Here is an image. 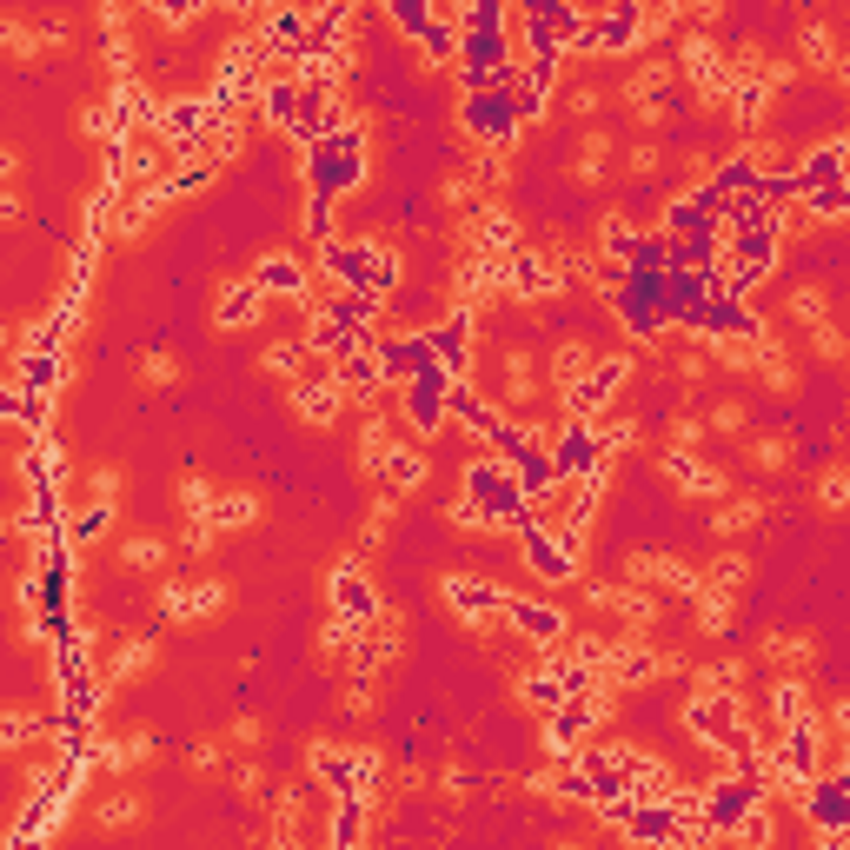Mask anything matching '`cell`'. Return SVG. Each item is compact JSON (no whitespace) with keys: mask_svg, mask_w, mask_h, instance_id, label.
I'll use <instances>...</instances> for the list:
<instances>
[{"mask_svg":"<svg viewBox=\"0 0 850 850\" xmlns=\"http://www.w3.org/2000/svg\"><path fill=\"white\" fill-rule=\"evenodd\" d=\"M665 472L684 485V492H698V499H731V472L711 465V459H698V452H678V445H671Z\"/></svg>","mask_w":850,"mask_h":850,"instance_id":"6da1fadb","label":"cell"},{"mask_svg":"<svg viewBox=\"0 0 850 850\" xmlns=\"http://www.w3.org/2000/svg\"><path fill=\"white\" fill-rule=\"evenodd\" d=\"M764 518H771V499H764V492H738V499L718 505L711 532H718V538H738V532H751V525H764Z\"/></svg>","mask_w":850,"mask_h":850,"instance_id":"7a4b0ae2","label":"cell"},{"mask_svg":"<svg viewBox=\"0 0 850 850\" xmlns=\"http://www.w3.org/2000/svg\"><path fill=\"white\" fill-rule=\"evenodd\" d=\"M339 399H346V386L339 379H293V406H299V419H319V432H326V419L339 412Z\"/></svg>","mask_w":850,"mask_h":850,"instance_id":"3957f363","label":"cell"},{"mask_svg":"<svg viewBox=\"0 0 850 850\" xmlns=\"http://www.w3.org/2000/svg\"><path fill=\"white\" fill-rule=\"evenodd\" d=\"M512 625L532 638V645H558L565 638V611H552V605H512Z\"/></svg>","mask_w":850,"mask_h":850,"instance_id":"277c9868","label":"cell"},{"mask_svg":"<svg viewBox=\"0 0 850 850\" xmlns=\"http://www.w3.org/2000/svg\"><path fill=\"white\" fill-rule=\"evenodd\" d=\"M505 399H512V406H532L538 399V366H532V352H505Z\"/></svg>","mask_w":850,"mask_h":850,"instance_id":"5b68a950","label":"cell"},{"mask_svg":"<svg viewBox=\"0 0 850 850\" xmlns=\"http://www.w3.org/2000/svg\"><path fill=\"white\" fill-rule=\"evenodd\" d=\"M784 313H791L797 326H817V319H831V293H824L817 279H804V286H791V293H784Z\"/></svg>","mask_w":850,"mask_h":850,"instance_id":"8992f818","label":"cell"},{"mask_svg":"<svg viewBox=\"0 0 850 850\" xmlns=\"http://www.w3.org/2000/svg\"><path fill=\"white\" fill-rule=\"evenodd\" d=\"M671 74H678V67H671V60H645V67H638V74L625 80V107H638V100H665Z\"/></svg>","mask_w":850,"mask_h":850,"instance_id":"52a82bcc","label":"cell"},{"mask_svg":"<svg viewBox=\"0 0 850 850\" xmlns=\"http://www.w3.org/2000/svg\"><path fill=\"white\" fill-rule=\"evenodd\" d=\"M678 67H684V74L718 80V40L704 34V27H698V34H684V40H678Z\"/></svg>","mask_w":850,"mask_h":850,"instance_id":"ba28073f","label":"cell"},{"mask_svg":"<svg viewBox=\"0 0 850 850\" xmlns=\"http://www.w3.org/2000/svg\"><path fill=\"white\" fill-rule=\"evenodd\" d=\"M758 372H764V386L784 399V392H797V366L784 359V346L777 339H758Z\"/></svg>","mask_w":850,"mask_h":850,"instance_id":"9c48e42d","label":"cell"},{"mask_svg":"<svg viewBox=\"0 0 850 850\" xmlns=\"http://www.w3.org/2000/svg\"><path fill=\"white\" fill-rule=\"evenodd\" d=\"M771 704H777V724H804V718H811V684H804V678H777L771 684Z\"/></svg>","mask_w":850,"mask_h":850,"instance_id":"30bf717a","label":"cell"},{"mask_svg":"<svg viewBox=\"0 0 850 850\" xmlns=\"http://www.w3.org/2000/svg\"><path fill=\"white\" fill-rule=\"evenodd\" d=\"M120 565H127V572H160V565H167V538H153V532L127 538V545H120Z\"/></svg>","mask_w":850,"mask_h":850,"instance_id":"8fae6325","label":"cell"},{"mask_svg":"<svg viewBox=\"0 0 850 850\" xmlns=\"http://www.w3.org/2000/svg\"><path fill=\"white\" fill-rule=\"evenodd\" d=\"M764 658H771V665H811L817 645L804 631H771V638H764Z\"/></svg>","mask_w":850,"mask_h":850,"instance_id":"7c38bea8","label":"cell"},{"mask_svg":"<svg viewBox=\"0 0 850 850\" xmlns=\"http://www.w3.org/2000/svg\"><path fill=\"white\" fill-rule=\"evenodd\" d=\"M797 60H804V67H824V74H831V60H837V34L824 27V20H811V27H804V40H797Z\"/></svg>","mask_w":850,"mask_h":850,"instance_id":"4fadbf2b","label":"cell"},{"mask_svg":"<svg viewBox=\"0 0 850 850\" xmlns=\"http://www.w3.org/2000/svg\"><path fill=\"white\" fill-rule=\"evenodd\" d=\"M585 372H592V346H585V339H565V346L552 352V379L558 386H578Z\"/></svg>","mask_w":850,"mask_h":850,"instance_id":"5bb4252c","label":"cell"},{"mask_svg":"<svg viewBox=\"0 0 850 850\" xmlns=\"http://www.w3.org/2000/svg\"><path fill=\"white\" fill-rule=\"evenodd\" d=\"M605 153H611V133H605V127H585V133H578V153H572V160H578V180H598V173H605Z\"/></svg>","mask_w":850,"mask_h":850,"instance_id":"9a60e30c","label":"cell"},{"mask_svg":"<svg viewBox=\"0 0 850 850\" xmlns=\"http://www.w3.org/2000/svg\"><path fill=\"white\" fill-rule=\"evenodd\" d=\"M817 505H824V512H844V505H850V459L817 472Z\"/></svg>","mask_w":850,"mask_h":850,"instance_id":"2e32d148","label":"cell"},{"mask_svg":"<svg viewBox=\"0 0 850 850\" xmlns=\"http://www.w3.org/2000/svg\"><path fill=\"white\" fill-rule=\"evenodd\" d=\"M731 598H738V592H724V585H704V592H698V625L711 631V638L731 625Z\"/></svg>","mask_w":850,"mask_h":850,"instance_id":"e0dca14e","label":"cell"},{"mask_svg":"<svg viewBox=\"0 0 850 850\" xmlns=\"http://www.w3.org/2000/svg\"><path fill=\"white\" fill-rule=\"evenodd\" d=\"M140 817H147V797L140 791H120L107 804H93V824H140Z\"/></svg>","mask_w":850,"mask_h":850,"instance_id":"ac0fdd59","label":"cell"},{"mask_svg":"<svg viewBox=\"0 0 850 850\" xmlns=\"http://www.w3.org/2000/svg\"><path fill=\"white\" fill-rule=\"evenodd\" d=\"M259 293H266V286H233V293H226V306H220V326H253V313H259Z\"/></svg>","mask_w":850,"mask_h":850,"instance_id":"d6986e66","label":"cell"},{"mask_svg":"<svg viewBox=\"0 0 850 850\" xmlns=\"http://www.w3.org/2000/svg\"><path fill=\"white\" fill-rule=\"evenodd\" d=\"M811 352H817V359H831V366H844V359H850L844 326H837V319H817V326H811Z\"/></svg>","mask_w":850,"mask_h":850,"instance_id":"ffe728a7","label":"cell"},{"mask_svg":"<svg viewBox=\"0 0 850 850\" xmlns=\"http://www.w3.org/2000/svg\"><path fill=\"white\" fill-rule=\"evenodd\" d=\"M0 40L14 47V60H40V47H47V27H27V20H7V27H0Z\"/></svg>","mask_w":850,"mask_h":850,"instance_id":"44dd1931","label":"cell"},{"mask_svg":"<svg viewBox=\"0 0 850 850\" xmlns=\"http://www.w3.org/2000/svg\"><path fill=\"white\" fill-rule=\"evenodd\" d=\"M625 173L631 180H658V173H665V147H658V140H638V147L625 153Z\"/></svg>","mask_w":850,"mask_h":850,"instance_id":"7402d4cb","label":"cell"},{"mask_svg":"<svg viewBox=\"0 0 850 850\" xmlns=\"http://www.w3.org/2000/svg\"><path fill=\"white\" fill-rule=\"evenodd\" d=\"M299 359H306V346H266V352H259V372H273V379H286V386H293V379H299Z\"/></svg>","mask_w":850,"mask_h":850,"instance_id":"603a6c76","label":"cell"},{"mask_svg":"<svg viewBox=\"0 0 850 850\" xmlns=\"http://www.w3.org/2000/svg\"><path fill=\"white\" fill-rule=\"evenodd\" d=\"M777 167H784V147H777L771 133H758V140L744 147V173H758L764 180V173H777Z\"/></svg>","mask_w":850,"mask_h":850,"instance_id":"cb8c5ba5","label":"cell"},{"mask_svg":"<svg viewBox=\"0 0 850 850\" xmlns=\"http://www.w3.org/2000/svg\"><path fill=\"white\" fill-rule=\"evenodd\" d=\"M711 585H724V592H744V585H751V558H744V552H724L718 565H711Z\"/></svg>","mask_w":850,"mask_h":850,"instance_id":"d4e9b609","label":"cell"},{"mask_svg":"<svg viewBox=\"0 0 850 850\" xmlns=\"http://www.w3.org/2000/svg\"><path fill=\"white\" fill-rule=\"evenodd\" d=\"M711 432H724V439H744V425H751V412H744V399H724V406H711Z\"/></svg>","mask_w":850,"mask_h":850,"instance_id":"484cf974","label":"cell"},{"mask_svg":"<svg viewBox=\"0 0 850 850\" xmlns=\"http://www.w3.org/2000/svg\"><path fill=\"white\" fill-rule=\"evenodd\" d=\"M791 452H797V445L771 432V439H758V445H751V465H758V472H784V465H791Z\"/></svg>","mask_w":850,"mask_h":850,"instance_id":"4316f807","label":"cell"},{"mask_svg":"<svg viewBox=\"0 0 850 850\" xmlns=\"http://www.w3.org/2000/svg\"><path fill=\"white\" fill-rule=\"evenodd\" d=\"M140 379H147V386H180V359H173V352H147V359H140Z\"/></svg>","mask_w":850,"mask_h":850,"instance_id":"83f0119b","label":"cell"},{"mask_svg":"<svg viewBox=\"0 0 850 850\" xmlns=\"http://www.w3.org/2000/svg\"><path fill=\"white\" fill-rule=\"evenodd\" d=\"M259 286H286V293H299V259L273 253L266 266H259Z\"/></svg>","mask_w":850,"mask_h":850,"instance_id":"f1b7e54d","label":"cell"},{"mask_svg":"<svg viewBox=\"0 0 850 850\" xmlns=\"http://www.w3.org/2000/svg\"><path fill=\"white\" fill-rule=\"evenodd\" d=\"M684 379V386H704L711 379V346H691V352H678V366H671Z\"/></svg>","mask_w":850,"mask_h":850,"instance_id":"f546056e","label":"cell"},{"mask_svg":"<svg viewBox=\"0 0 850 850\" xmlns=\"http://www.w3.org/2000/svg\"><path fill=\"white\" fill-rule=\"evenodd\" d=\"M439 200H445V206H472V200H479V173H445Z\"/></svg>","mask_w":850,"mask_h":850,"instance_id":"4dcf8cb0","label":"cell"},{"mask_svg":"<svg viewBox=\"0 0 850 850\" xmlns=\"http://www.w3.org/2000/svg\"><path fill=\"white\" fill-rule=\"evenodd\" d=\"M386 479H392V492L406 499L412 485H419V459H412V452H392V459H386Z\"/></svg>","mask_w":850,"mask_h":850,"instance_id":"1f68e13d","label":"cell"},{"mask_svg":"<svg viewBox=\"0 0 850 850\" xmlns=\"http://www.w3.org/2000/svg\"><path fill=\"white\" fill-rule=\"evenodd\" d=\"M704 432H711V425H704V419H691V412H684V419H671V445H678V452H698V445H704Z\"/></svg>","mask_w":850,"mask_h":850,"instance_id":"d6a6232c","label":"cell"},{"mask_svg":"<svg viewBox=\"0 0 850 850\" xmlns=\"http://www.w3.org/2000/svg\"><path fill=\"white\" fill-rule=\"evenodd\" d=\"M339 259H346V266H339L346 279H372L366 266H359V259H366V246H359V253H339ZM372 266H379V273H386V286H392V253H372Z\"/></svg>","mask_w":850,"mask_h":850,"instance_id":"836d02e7","label":"cell"},{"mask_svg":"<svg viewBox=\"0 0 850 850\" xmlns=\"http://www.w3.org/2000/svg\"><path fill=\"white\" fill-rule=\"evenodd\" d=\"M87 479H93V499H100V505H113V499H120V465H93Z\"/></svg>","mask_w":850,"mask_h":850,"instance_id":"e575fe53","label":"cell"},{"mask_svg":"<svg viewBox=\"0 0 850 850\" xmlns=\"http://www.w3.org/2000/svg\"><path fill=\"white\" fill-rule=\"evenodd\" d=\"M565 107H572L578 120H598V113H605V93H598V87H572V100H565Z\"/></svg>","mask_w":850,"mask_h":850,"instance_id":"d590c367","label":"cell"},{"mask_svg":"<svg viewBox=\"0 0 850 850\" xmlns=\"http://www.w3.org/2000/svg\"><path fill=\"white\" fill-rule=\"evenodd\" d=\"M226 738H233V744H259V738H266V718H259V711H240Z\"/></svg>","mask_w":850,"mask_h":850,"instance_id":"8d00e7d4","label":"cell"},{"mask_svg":"<svg viewBox=\"0 0 850 850\" xmlns=\"http://www.w3.org/2000/svg\"><path fill=\"white\" fill-rule=\"evenodd\" d=\"M253 518V499H213V525H246Z\"/></svg>","mask_w":850,"mask_h":850,"instance_id":"74e56055","label":"cell"},{"mask_svg":"<svg viewBox=\"0 0 850 850\" xmlns=\"http://www.w3.org/2000/svg\"><path fill=\"white\" fill-rule=\"evenodd\" d=\"M339 704H346L352 718H366V711H372V684H366V678H352L346 691H339Z\"/></svg>","mask_w":850,"mask_h":850,"instance_id":"f35d334b","label":"cell"},{"mask_svg":"<svg viewBox=\"0 0 850 850\" xmlns=\"http://www.w3.org/2000/svg\"><path fill=\"white\" fill-rule=\"evenodd\" d=\"M233 791L259 797V791H266V764H240V771H233Z\"/></svg>","mask_w":850,"mask_h":850,"instance_id":"ab89813d","label":"cell"},{"mask_svg":"<svg viewBox=\"0 0 850 850\" xmlns=\"http://www.w3.org/2000/svg\"><path fill=\"white\" fill-rule=\"evenodd\" d=\"M80 133L107 140V133H113V107H87V113H80Z\"/></svg>","mask_w":850,"mask_h":850,"instance_id":"60d3db41","label":"cell"},{"mask_svg":"<svg viewBox=\"0 0 850 850\" xmlns=\"http://www.w3.org/2000/svg\"><path fill=\"white\" fill-rule=\"evenodd\" d=\"M678 7H684V14H698L704 27H718V20H724V0H678Z\"/></svg>","mask_w":850,"mask_h":850,"instance_id":"b9f144b4","label":"cell"},{"mask_svg":"<svg viewBox=\"0 0 850 850\" xmlns=\"http://www.w3.org/2000/svg\"><path fill=\"white\" fill-rule=\"evenodd\" d=\"M631 113H638V127H665V120H671V107H665V100H638Z\"/></svg>","mask_w":850,"mask_h":850,"instance_id":"7bdbcfd3","label":"cell"},{"mask_svg":"<svg viewBox=\"0 0 850 850\" xmlns=\"http://www.w3.org/2000/svg\"><path fill=\"white\" fill-rule=\"evenodd\" d=\"M366 518H372V525H392V518H399V492H379Z\"/></svg>","mask_w":850,"mask_h":850,"instance_id":"ee69618b","label":"cell"},{"mask_svg":"<svg viewBox=\"0 0 850 850\" xmlns=\"http://www.w3.org/2000/svg\"><path fill=\"white\" fill-rule=\"evenodd\" d=\"M193 771H220V744H200L193 751Z\"/></svg>","mask_w":850,"mask_h":850,"instance_id":"f6af8a7d","label":"cell"},{"mask_svg":"<svg viewBox=\"0 0 850 850\" xmlns=\"http://www.w3.org/2000/svg\"><path fill=\"white\" fill-rule=\"evenodd\" d=\"M831 80H837V87L850 93V54H837V60H831Z\"/></svg>","mask_w":850,"mask_h":850,"instance_id":"bcb514c9","label":"cell"},{"mask_svg":"<svg viewBox=\"0 0 850 850\" xmlns=\"http://www.w3.org/2000/svg\"><path fill=\"white\" fill-rule=\"evenodd\" d=\"M844 366H850V359H844Z\"/></svg>","mask_w":850,"mask_h":850,"instance_id":"7dc6e473","label":"cell"}]
</instances>
